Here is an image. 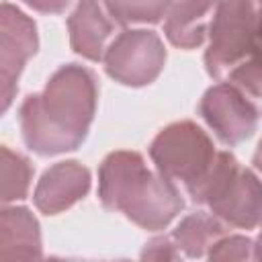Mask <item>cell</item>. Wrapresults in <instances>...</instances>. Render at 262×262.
Wrapping results in <instances>:
<instances>
[{
    "instance_id": "cell-1",
    "label": "cell",
    "mask_w": 262,
    "mask_h": 262,
    "mask_svg": "<svg viewBox=\"0 0 262 262\" xmlns=\"http://www.w3.org/2000/svg\"><path fill=\"white\" fill-rule=\"evenodd\" d=\"M98 82L92 70L61 66L37 94H29L18 111L27 147L39 156L78 149L96 113Z\"/></svg>"
},
{
    "instance_id": "cell-2",
    "label": "cell",
    "mask_w": 262,
    "mask_h": 262,
    "mask_svg": "<svg viewBox=\"0 0 262 262\" xmlns=\"http://www.w3.org/2000/svg\"><path fill=\"white\" fill-rule=\"evenodd\" d=\"M98 196L111 211L147 231H160L184 209L176 184L151 172L141 154L119 149L108 154L98 168Z\"/></svg>"
},
{
    "instance_id": "cell-3",
    "label": "cell",
    "mask_w": 262,
    "mask_h": 262,
    "mask_svg": "<svg viewBox=\"0 0 262 262\" xmlns=\"http://www.w3.org/2000/svg\"><path fill=\"white\" fill-rule=\"evenodd\" d=\"M194 203L209 207L223 225L254 229L260 221V182L229 151H217L207 174L186 190Z\"/></svg>"
},
{
    "instance_id": "cell-4",
    "label": "cell",
    "mask_w": 262,
    "mask_h": 262,
    "mask_svg": "<svg viewBox=\"0 0 262 262\" xmlns=\"http://www.w3.org/2000/svg\"><path fill=\"white\" fill-rule=\"evenodd\" d=\"M207 35L205 68L211 78H225L233 68L258 55V10L254 0H217Z\"/></svg>"
},
{
    "instance_id": "cell-5",
    "label": "cell",
    "mask_w": 262,
    "mask_h": 262,
    "mask_svg": "<svg viewBox=\"0 0 262 262\" xmlns=\"http://www.w3.org/2000/svg\"><path fill=\"white\" fill-rule=\"evenodd\" d=\"M211 137L192 121H178L164 127L149 143V158L156 170L172 182L192 188L215 160Z\"/></svg>"
},
{
    "instance_id": "cell-6",
    "label": "cell",
    "mask_w": 262,
    "mask_h": 262,
    "mask_svg": "<svg viewBox=\"0 0 262 262\" xmlns=\"http://www.w3.org/2000/svg\"><path fill=\"white\" fill-rule=\"evenodd\" d=\"M106 74L123 86H147L166 66V49L158 33L145 29L123 31L104 49Z\"/></svg>"
},
{
    "instance_id": "cell-7",
    "label": "cell",
    "mask_w": 262,
    "mask_h": 262,
    "mask_svg": "<svg viewBox=\"0 0 262 262\" xmlns=\"http://www.w3.org/2000/svg\"><path fill=\"white\" fill-rule=\"evenodd\" d=\"M199 113L229 147L250 139L258 127V106L229 82L211 86L199 102Z\"/></svg>"
},
{
    "instance_id": "cell-8",
    "label": "cell",
    "mask_w": 262,
    "mask_h": 262,
    "mask_svg": "<svg viewBox=\"0 0 262 262\" xmlns=\"http://www.w3.org/2000/svg\"><path fill=\"white\" fill-rule=\"evenodd\" d=\"M90 190V172L76 160L57 162L47 168L35 186L33 203L45 215H57L82 201Z\"/></svg>"
},
{
    "instance_id": "cell-9",
    "label": "cell",
    "mask_w": 262,
    "mask_h": 262,
    "mask_svg": "<svg viewBox=\"0 0 262 262\" xmlns=\"http://www.w3.org/2000/svg\"><path fill=\"white\" fill-rule=\"evenodd\" d=\"M37 47L39 37L33 18L14 4H0V72L18 78Z\"/></svg>"
},
{
    "instance_id": "cell-10",
    "label": "cell",
    "mask_w": 262,
    "mask_h": 262,
    "mask_svg": "<svg viewBox=\"0 0 262 262\" xmlns=\"http://www.w3.org/2000/svg\"><path fill=\"white\" fill-rule=\"evenodd\" d=\"M113 29L115 25L102 12L98 0H78V6L68 18L72 49L90 61L102 59Z\"/></svg>"
},
{
    "instance_id": "cell-11",
    "label": "cell",
    "mask_w": 262,
    "mask_h": 262,
    "mask_svg": "<svg viewBox=\"0 0 262 262\" xmlns=\"http://www.w3.org/2000/svg\"><path fill=\"white\" fill-rule=\"evenodd\" d=\"M41 256L37 217L27 207L0 209V260H33Z\"/></svg>"
},
{
    "instance_id": "cell-12",
    "label": "cell",
    "mask_w": 262,
    "mask_h": 262,
    "mask_svg": "<svg viewBox=\"0 0 262 262\" xmlns=\"http://www.w3.org/2000/svg\"><path fill=\"white\" fill-rule=\"evenodd\" d=\"M217 0H176L170 4L164 23L166 39L180 49L201 47L207 39L211 12Z\"/></svg>"
},
{
    "instance_id": "cell-13",
    "label": "cell",
    "mask_w": 262,
    "mask_h": 262,
    "mask_svg": "<svg viewBox=\"0 0 262 262\" xmlns=\"http://www.w3.org/2000/svg\"><path fill=\"white\" fill-rule=\"evenodd\" d=\"M221 235H225V225L215 215L201 211L184 217L170 237L178 252L182 250L188 258H201Z\"/></svg>"
},
{
    "instance_id": "cell-14",
    "label": "cell",
    "mask_w": 262,
    "mask_h": 262,
    "mask_svg": "<svg viewBox=\"0 0 262 262\" xmlns=\"http://www.w3.org/2000/svg\"><path fill=\"white\" fill-rule=\"evenodd\" d=\"M31 178V162L6 145H0V205L23 201L29 192Z\"/></svg>"
},
{
    "instance_id": "cell-15",
    "label": "cell",
    "mask_w": 262,
    "mask_h": 262,
    "mask_svg": "<svg viewBox=\"0 0 262 262\" xmlns=\"http://www.w3.org/2000/svg\"><path fill=\"white\" fill-rule=\"evenodd\" d=\"M106 12L119 25H133V23H160L172 0H102Z\"/></svg>"
},
{
    "instance_id": "cell-16",
    "label": "cell",
    "mask_w": 262,
    "mask_h": 262,
    "mask_svg": "<svg viewBox=\"0 0 262 262\" xmlns=\"http://www.w3.org/2000/svg\"><path fill=\"white\" fill-rule=\"evenodd\" d=\"M209 260H256V242L246 235H221L207 252Z\"/></svg>"
},
{
    "instance_id": "cell-17",
    "label": "cell",
    "mask_w": 262,
    "mask_h": 262,
    "mask_svg": "<svg viewBox=\"0 0 262 262\" xmlns=\"http://www.w3.org/2000/svg\"><path fill=\"white\" fill-rule=\"evenodd\" d=\"M225 78L229 84L239 88L246 96L258 98L260 96V61H258V55H254L248 61H244L242 66L233 68Z\"/></svg>"
},
{
    "instance_id": "cell-18",
    "label": "cell",
    "mask_w": 262,
    "mask_h": 262,
    "mask_svg": "<svg viewBox=\"0 0 262 262\" xmlns=\"http://www.w3.org/2000/svg\"><path fill=\"white\" fill-rule=\"evenodd\" d=\"M141 258H149V260H178L180 252L176 250L172 237H154L149 244H145Z\"/></svg>"
},
{
    "instance_id": "cell-19",
    "label": "cell",
    "mask_w": 262,
    "mask_h": 262,
    "mask_svg": "<svg viewBox=\"0 0 262 262\" xmlns=\"http://www.w3.org/2000/svg\"><path fill=\"white\" fill-rule=\"evenodd\" d=\"M16 80L14 76L6 74V72H0V117L10 108L12 100H14V94H16Z\"/></svg>"
},
{
    "instance_id": "cell-20",
    "label": "cell",
    "mask_w": 262,
    "mask_h": 262,
    "mask_svg": "<svg viewBox=\"0 0 262 262\" xmlns=\"http://www.w3.org/2000/svg\"><path fill=\"white\" fill-rule=\"evenodd\" d=\"M27 6H31L37 12H45V14H59L68 8V4L72 0H23Z\"/></svg>"
}]
</instances>
